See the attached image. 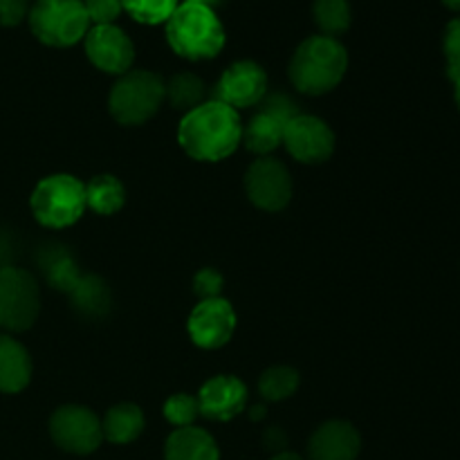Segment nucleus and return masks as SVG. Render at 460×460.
<instances>
[{"label": "nucleus", "mask_w": 460, "mask_h": 460, "mask_svg": "<svg viewBox=\"0 0 460 460\" xmlns=\"http://www.w3.org/2000/svg\"><path fill=\"white\" fill-rule=\"evenodd\" d=\"M178 142L191 160H227L243 144L241 115L234 108L211 99L182 117L178 126Z\"/></svg>", "instance_id": "nucleus-1"}, {"label": "nucleus", "mask_w": 460, "mask_h": 460, "mask_svg": "<svg viewBox=\"0 0 460 460\" xmlns=\"http://www.w3.org/2000/svg\"><path fill=\"white\" fill-rule=\"evenodd\" d=\"M346 70H349V52L344 45L331 36L317 34L305 39L295 49L288 75L299 93L319 97L335 90L344 79Z\"/></svg>", "instance_id": "nucleus-2"}, {"label": "nucleus", "mask_w": 460, "mask_h": 460, "mask_svg": "<svg viewBox=\"0 0 460 460\" xmlns=\"http://www.w3.org/2000/svg\"><path fill=\"white\" fill-rule=\"evenodd\" d=\"M166 43L178 57L187 61H209L225 48V27L214 7L200 3L178 4L173 16L164 22Z\"/></svg>", "instance_id": "nucleus-3"}, {"label": "nucleus", "mask_w": 460, "mask_h": 460, "mask_svg": "<svg viewBox=\"0 0 460 460\" xmlns=\"http://www.w3.org/2000/svg\"><path fill=\"white\" fill-rule=\"evenodd\" d=\"M164 103V79L151 70H128L108 94V111L121 126H142Z\"/></svg>", "instance_id": "nucleus-4"}, {"label": "nucleus", "mask_w": 460, "mask_h": 460, "mask_svg": "<svg viewBox=\"0 0 460 460\" xmlns=\"http://www.w3.org/2000/svg\"><path fill=\"white\" fill-rule=\"evenodd\" d=\"M34 218L48 229L72 227L85 211V184L67 173H54L40 180L30 198Z\"/></svg>", "instance_id": "nucleus-5"}, {"label": "nucleus", "mask_w": 460, "mask_h": 460, "mask_svg": "<svg viewBox=\"0 0 460 460\" xmlns=\"http://www.w3.org/2000/svg\"><path fill=\"white\" fill-rule=\"evenodd\" d=\"M27 21L31 34L48 48H72L93 27L84 0H34Z\"/></svg>", "instance_id": "nucleus-6"}, {"label": "nucleus", "mask_w": 460, "mask_h": 460, "mask_svg": "<svg viewBox=\"0 0 460 460\" xmlns=\"http://www.w3.org/2000/svg\"><path fill=\"white\" fill-rule=\"evenodd\" d=\"M40 313V290L34 274L22 268L0 270V326L25 332Z\"/></svg>", "instance_id": "nucleus-7"}, {"label": "nucleus", "mask_w": 460, "mask_h": 460, "mask_svg": "<svg viewBox=\"0 0 460 460\" xmlns=\"http://www.w3.org/2000/svg\"><path fill=\"white\" fill-rule=\"evenodd\" d=\"M49 436L58 449L76 456H88L103 443L102 420L93 409L81 404L58 407L49 418Z\"/></svg>", "instance_id": "nucleus-8"}, {"label": "nucleus", "mask_w": 460, "mask_h": 460, "mask_svg": "<svg viewBox=\"0 0 460 460\" xmlns=\"http://www.w3.org/2000/svg\"><path fill=\"white\" fill-rule=\"evenodd\" d=\"M299 115V108L286 94H265L259 112L243 126V144L254 155L268 157L283 144V133L292 117Z\"/></svg>", "instance_id": "nucleus-9"}, {"label": "nucleus", "mask_w": 460, "mask_h": 460, "mask_svg": "<svg viewBox=\"0 0 460 460\" xmlns=\"http://www.w3.org/2000/svg\"><path fill=\"white\" fill-rule=\"evenodd\" d=\"M245 191L259 209L270 214L286 209L292 200L290 171L277 157H259L245 173Z\"/></svg>", "instance_id": "nucleus-10"}, {"label": "nucleus", "mask_w": 460, "mask_h": 460, "mask_svg": "<svg viewBox=\"0 0 460 460\" xmlns=\"http://www.w3.org/2000/svg\"><path fill=\"white\" fill-rule=\"evenodd\" d=\"M283 146L301 164H323L335 153V133L319 117L299 112L288 121Z\"/></svg>", "instance_id": "nucleus-11"}, {"label": "nucleus", "mask_w": 460, "mask_h": 460, "mask_svg": "<svg viewBox=\"0 0 460 460\" xmlns=\"http://www.w3.org/2000/svg\"><path fill=\"white\" fill-rule=\"evenodd\" d=\"M265 94H268V75H265L259 63L250 61V58L232 63L220 75L218 84L214 88L216 102L225 103L234 111L259 106Z\"/></svg>", "instance_id": "nucleus-12"}, {"label": "nucleus", "mask_w": 460, "mask_h": 460, "mask_svg": "<svg viewBox=\"0 0 460 460\" xmlns=\"http://www.w3.org/2000/svg\"><path fill=\"white\" fill-rule=\"evenodd\" d=\"M85 57L97 70L121 76L133 70L135 45L117 25H93L84 39Z\"/></svg>", "instance_id": "nucleus-13"}, {"label": "nucleus", "mask_w": 460, "mask_h": 460, "mask_svg": "<svg viewBox=\"0 0 460 460\" xmlns=\"http://www.w3.org/2000/svg\"><path fill=\"white\" fill-rule=\"evenodd\" d=\"M187 331L198 349H223L236 331V313L227 299H202L189 314Z\"/></svg>", "instance_id": "nucleus-14"}, {"label": "nucleus", "mask_w": 460, "mask_h": 460, "mask_svg": "<svg viewBox=\"0 0 460 460\" xmlns=\"http://www.w3.org/2000/svg\"><path fill=\"white\" fill-rule=\"evenodd\" d=\"M196 398L200 416L216 422H227L245 409L247 386L236 376H216L202 385Z\"/></svg>", "instance_id": "nucleus-15"}, {"label": "nucleus", "mask_w": 460, "mask_h": 460, "mask_svg": "<svg viewBox=\"0 0 460 460\" xmlns=\"http://www.w3.org/2000/svg\"><path fill=\"white\" fill-rule=\"evenodd\" d=\"M362 449V436L350 422L328 420L317 427L308 443L310 460H355Z\"/></svg>", "instance_id": "nucleus-16"}, {"label": "nucleus", "mask_w": 460, "mask_h": 460, "mask_svg": "<svg viewBox=\"0 0 460 460\" xmlns=\"http://www.w3.org/2000/svg\"><path fill=\"white\" fill-rule=\"evenodd\" d=\"M36 263H39L45 281L54 290L66 292V295H70L76 283L81 281V277H84V272L79 270V263L70 254V250L66 245H58V243H48L45 247H40L39 256H36Z\"/></svg>", "instance_id": "nucleus-17"}, {"label": "nucleus", "mask_w": 460, "mask_h": 460, "mask_svg": "<svg viewBox=\"0 0 460 460\" xmlns=\"http://www.w3.org/2000/svg\"><path fill=\"white\" fill-rule=\"evenodd\" d=\"M31 380V358L13 337L0 335V394H21Z\"/></svg>", "instance_id": "nucleus-18"}, {"label": "nucleus", "mask_w": 460, "mask_h": 460, "mask_svg": "<svg viewBox=\"0 0 460 460\" xmlns=\"http://www.w3.org/2000/svg\"><path fill=\"white\" fill-rule=\"evenodd\" d=\"M70 301L75 313L88 322H102L112 308L111 288L97 274H84L70 292Z\"/></svg>", "instance_id": "nucleus-19"}, {"label": "nucleus", "mask_w": 460, "mask_h": 460, "mask_svg": "<svg viewBox=\"0 0 460 460\" xmlns=\"http://www.w3.org/2000/svg\"><path fill=\"white\" fill-rule=\"evenodd\" d=\"M166 460H220L218 445L214 436L200 427H182L166 438Z\"/></svg>", "instance_id": "nucleus-20"}, {"label": "nucleus", "mask_w": 460, "mask_h": 460, "mask_svg": "<svg viewBox=\"0 0 460 460\" xmlns=\"http://www.w3.org/2000/svg\"><path fill=\"white\" fill-rule=\"evenodd\" d=\"M146 427L144 411L133 402H121L108 409L102 420L103 438L112 445H128L142 436Z\"/></svg>", "instance_id": "nucleus-21"}, {"label": "nucleus", "mask_w": 460, "mask_h": 460, "mask_svg": "<svg viewBox=\"0 0 460 460\" xmlns=\"http://www.w3.org/2000/svg\"><path fill=\"white\" fill-rule=\"evenodd\" d=\"M85 205L99 216H112L126 205V187L111 173L94 175L85 184Z\"/></svg>", "instance_id": "nucleus-22"}, {"label": "nucleus", "mask_w": 460, "mask_h": 460, "mask_svg": "<svg viewBox=\"0 0 460 460\" xmlns=\"http://www.w3.org/2000/svg\"><path fill=\"white\" fill-rule=\"evenodd\" d=\"M207 97V85L193 72H180L171 76L164 84V102H169L171 108L180 112H191L193 108L202 106Z\"/></svg>", "instance_id": "nucleus-23"}, {"label": "nucleus", "mask_w": 460, "mask_h": 460, "mask_svg": "<svg viewBox=\"0 0 460 460\" xmlns=\"http://www.w3.org/2000/svg\"><path fill=\"white\" fill-rule=\"evenodd\" d=\"M313 21L319 27L322 36L340 39L346 34L353 21L349 0H314L313 3Z\"/></svg>", "instance_id": "nucleus-24"}, {"label": "nucleus", "mask_w": 460, "mask_h": 460, "mask_svg": "<svg viewBox=\"0 0 460 460\" xmlns=\"http://www.w3.org/2000/svg\"><path fill=\"white\" fill-rule=\"evenodd\" d=\"M301 385V376L292 367H272L259 377V394L268 402H281L292 398Z\"/></svg>", "instance_id": "nucleus-25"}, {"label": "nucleus", "mask_w": 460, "mask_h": 460, "mask_svg": "<svg viewBox=\"0 0 460 460\" xmlns=\"http://www.w3.org/2000/svg\"><path fill=\"white\" fill-rule=\"evenodd\" d=\"M178 4L180 0H121V9L142 25H164Z\"/></svg>", "instance_id": "nucleus-26"}, {"label": "nucleus", "mask_w": 460, "mask_h": 460, "mask_svg": "<svg viewBox=\"0 0 460 460\" xmlns=\"http://www.w3.org/2000/svg\"><path fill=\"white\" fill-rule=\"evenodd\" d=\"M198 416H200V409H198L196 395L175 394L164 402V418L175 427V429L191 427Z\"/></svg>", "instance_id": "nucleus-27"}, {"label": "nucleus", "mask_w": 460, "mask_h": 460, "mask_svg": "<svg viewBox=\"0 0 460 460\" xmlns=\"http://www.w3.org/2000/svg\"><path fill=\"white\" fill-rule=\"evenodd\" d=\"M445 58H447V75L449 79H460V16L447 22L445 30Z\"/></svg>", "instance_id": "nucleus-28"}, {"label": "nucleus", "mask_w": 460, "mask_h": 460, "mask_svg": "<svg viewBox=\"0 0 460 460\" xmlns=\"http://www.w3.org/2000/svg\"><path fill=\"white\" fill-rule=\"evenodd\" d=\"M90 25H115L121 16V0H84Z\"/></svg>", "instance_id": "nucleus-29"}, {"label": "nucleus", "mask_w": 460, "mask_h": 460, "mask_svg": "<svg viewBox=\"0 0 460 460\" xmlns=\"http://www.w3.org/2000/svg\"><path fill=\"white\" fill-rule=\"evenodd\" d=\"M220 290H223V277L214 268H202L193 277V292L200 296V301L216 299V296H220Z\"/></svg>", "instance_id": "nucleus-30"}, {"label": "nucleus", "mask_w": 460, "mask_h": 460, "mask_svg": "<svg viewBox=\"0 0 460 460\" xmlns=\"http://www.w3.org/2000/svg\"><path fill=\"white\" fill-rule=\"evenodd\" d=\"M34 0H0V25L16 27L30 13Z\"/></svg>", "instance_id": "nucleus-31"}, {"label": "nucleus", "mask_w": 460, "mask_h": 460, "mask_svg": "<svg viewBox=\"0 0 460 460\" xmlns=\"http://www.w3.org/2000/svg\"><path fill=\"white\" fill-rule=\"evenodd\" d=\"M18 259V238L9 229H0V270L13 268Z\"/></svg>", "instance_id": "nucleus-32"}, {"label": "nucleus", "mask_w": 460, "mask_h": 460, "mask_svg": "<svg viewBox=\"0 0 460 460\" xmlns=\"http://www.w3.org/2000/svg\"><path fill=\"white\" fill-rule=\"evenodd\" d=\"M265 445H268V449H277V454L286 452V449H283V445H286V436L279 431V427H272V429L265 434Z\"/></svg>", "instance_id": "nucleus-33"}, {"label": "nucleus", "mask_w": 460, "mask_h": 460, "mask_svg": "<svg viewBox=\"0 0 460 460\" xmlns=\"http://www.w3.org/2000/svg\"><path fill=\"white\" fill-rule=\"evenodd\" d=\"M270 460H304V458L295 452H279L277 456H272Z\"/></svg>", "instance_id": "nucleus-34"}, {"label": "nucleus", "mask_w": 460, "mask_h": 460, "mask_svg": "<svg viewBox=\"0 0 460 460\" xmlns=\"http://www.w3.org/2000/svg\"><path fill=\"white\" fill-rule=\"evenodd\" d=\"M265 416V409L263 407H254L252 409V420H259V418Z\"/></svg>", "instance_id": "nucleus-35"}, {"label": "nucleus", "mask_w": 460, "mask_h": 460, "mask_svg": "<svg viewBox=\"0 0 460 460\" xmlns=\"http://www.w3.org/2000/svg\"><path fill=\"white\" fill-rule=\"evenodd\" d=\"M445 4H447L449 9H454V12H460V0H443Z\"/></svg>", "instance_id": "nucleus-36"}, {"label": "nucleus", "mask_w": 460, "mask_h": 460, "mask_svg": "<svg viewBox=\"0 0 460 460\" xmlns=\"http://www.w3.org/2000/svg\"><path fill=\"white\" fill-rule=\"evenodd\" d=\"M454 85H456V88H454V94H456V103H458V108H460V79L454 81Z\"/></svg>", "instance_id": "nucleus-37"}, {"label": "nucleus", "mask_w": 460, "mask_h": 460, "mask_svg": "<svg viewBox=\"0 0 460 460\" xmlns=\"http://www.w3.org/2000/svg\"><path fill=\"white\" fill-rule=\"evenodd\" d=\"M189 3H200V4H207V7H211V4L218 3V0H189Z\"/></svg>", "instance_id": "nucleus-38"}]
</instances>
